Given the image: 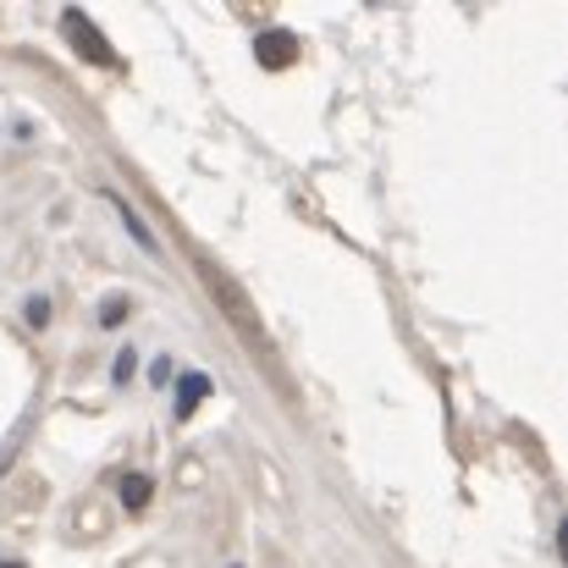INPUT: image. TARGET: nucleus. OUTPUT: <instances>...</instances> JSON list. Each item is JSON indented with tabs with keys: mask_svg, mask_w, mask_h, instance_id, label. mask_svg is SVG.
<instances>
[{
	"mask_svg": "<svg viewBox=\"0 0 568 568\" xmlns=\"http://www.w3.org/2000/svg\"><path fill=\"white\" fill-rule=\"evenodd\" d=\"M28 321L44 326V321H50V304H44V298H28Z\"/></svg>",
	"mask_w": 568,
	"mask_h": 568,
	"instance_id": "0eeeda50",
	"label": "nucleus"
},
{
	"mask_svg": "<svg viewBox=\"0 0 568 568\" xmlns=\"http://www.w3.org/2000/svg\"><path fill=\"white\" fill-rule=\"evenodd\" d=\"M0 568H28V564H17V558H0Z\"/></svg>",
	"mask_w": 568,
	"mask_h": 568,
	"instance_id": "1a4fd4ad",
	"label": "nucleus"
},
{
	"mask_svg": "<svg viewBox=\"0 0 568 568\" xmlns=\"http://www.w3.org/2000/svg\"><path fill=\"white\" fill-rule=\"evenodd\" d=\"M199 282H204V293L221 304V315H226V321H232V326H237V332H243L254 348H260V315H254L248 293L232 282V271H226V265H215V260H199Z\"/></svg>",
	"mask_w": 568,
	"mask_h": 568,
	"instance_id": "f257e3e1",
	"label": "nucleus"
},
{
	"mask_svg": "<svg viewBox=\"0 0 568 568\" xmlns=\"http://www.w3.org/2000/svg\"><path fill=\"white\" fill-rule=\"evenodd\" d=\"M150 491H155L150 475H128V480H122V508H133V514L150 508Z\"/></svg>",
	"mask_w": 568,
	"mask_h": 568,
	"instance_id": "39448f33",
	"label": "nucleus"
},
{
	"mask_svg": "<svg viewBox=\"0 0 568 568\" xmlns=\"http://www.w3.org/2000/svg\"><path fill=\"white\" fill-rule=\"evenodd\" d=\"M111 376H116V381L133 376V354H116V371H111Z\"/></svg>",
	"mask_w": 568,
	"mask_h": 568,
	"instance_id": "6e6552de",
	"label": "nucleus"
},
{
	"mask_svg": "<svg viewBox=\"0 0 568 568\" xmlns=\"http://www.w3.org/2000/svg\"><path fill=\"white\" fill-rule=\"evenodd\" d=\"M128 321V298H105L100 304V326H122Z\"/></svg>",
	"mask_w": 568,
	"mask_h": 568,
	"instance_id": "423d86ee",
	"label": "nucleus"
},
{
	"mask_svg": "<svg viewBox=\"0 0 568 568\" xmlns=\"http://www.w3.org/2000/svg\"><path fill=\"white\" fill-rule=\"evenodd\" d=\"M210 397V376H199V371H189V376L178 381V419H189L193 408Z\"/></svg>",
	"mask_w": 568,
	"mask_h": 568,
	"instance_id": "20e7f679",
	"label": "nucleus"
},
{
	"mask_svg": "<svg viewBox=\"0 0 568 568\" xmlns=\"http://www.w3.org/2000/svg\"><path fill=\"white\" fill-rule=\"evenodd\" d=\"M61 33L72 39V50H78L83 61H94V67H116V50L105 44V33H100L83 11H67V17H61Z\"/></svg>",
	"mask_w": 568,
	"mask_h": 568,
	"instance_id": "f03ea898",
	"label": "nucleus"
},
{
	"mask_svg": "<svg viewBox=\"0 0 568 568\" xmlns=\"http://www.w3.org/2000/svg\"><path fill=\"white\" fill-rule=\"evenodd\" d=\"M254 55H260V67L282 72V67H293V61H298V33L271 28V33H260V39H254Z\"/></svg>",
	"mask_w": 568,
	"mask_h": 568,
	"instance_id": "7ed1b4c3",
	"label": "nucleus"
}]
</instances>
